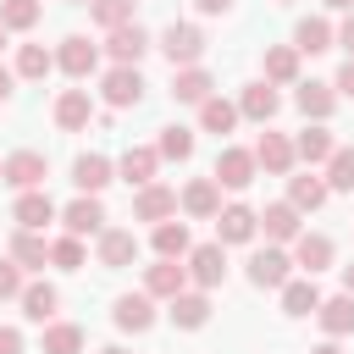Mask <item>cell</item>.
I'll list each match as a JSON object with an SVG mask.
<instances>
[{
  "label": "cell",
  "instance_id": "49",
  "mask_svg": "<svg viewBox=\"0 0 354 354\" xmlns=\"http://www.w3.org/2000/svg\"><path fill=\"white\" fill-rule=\"evenodd\" d=\"M6 100H11V72L0 66V105H6Z\"/></svg>",
  "mask_w": 354,
  "mask_h": 354
},
{
  "label": "cell",
  "instance_id": "40",
  "mask_svg": "<svg viewBox=\"0 0 354 354\" xmlns=\"http://www.w3.org/2000/svg\"><path fill=\"white\" fill-rule=\"evenodd\" d=\"M50 66H55V55H50L44 44H22V50H17V72H22V77H44Z\"/></svg>",
  "mask_w": 354,
  "mask_h": 354
},
{
  "label": "cell",
  "instance_id": "21",
  "mask_svg": "<svg viewBox=\"0 0 354 354\" xmlns=\"http://www.w3.org/2000/svg\"><path fill=\"white\" fill-rule=\"evenodd\" d=\"M282 310H288V315H315V310H321V288H315V277L282 282Z\"/></svg>",
  "mask_w": 354,
  "mask_h": 354
},
{
  "label": "cell",
  "instance_id": "27",
  "mask_svg": "<svg viewBox=\"0 0 354 354\" xmlns=\"http://www.w3.org/2000/svg\"><path fill=\"white\" fill-rule=\"evenodd\" d=\"M199 127H205V133H232V127H238V105L221 100V94H210V100L199 105Z\"/></svg>",
  "mask_w": 354,
  "mask_h": 354
},
{
  "label": "cell",
  "instance_id": "10",
  "mask_svg": "<svg viewBox=\"0 0 354 354\" xmlns=\"http://www.w3.org/2000/svg\"><path fill=\"white\" fill-rule=\"evenodd\" d=\"M254 227H260V216H254L249 205H227V210H216V232H221V243H249Z\"/></svg>",
  "mask_w": 354,
  "mask_h": 354
},
{
  "label": "cell",
  "instance_id": "29",
  "mask_svg": "<svg viewBox=\"0 0 354 354\" xmlns=\"http://www.w3.org/2000/svg\"><path fill=\"white\" fill-rule=\"evenodd\" d=\"M72 183H77L83 194H100V188L111 183V160H105V155H77V166H72Z\"/></svg>",
  "mask_w": 354,
  "mask_h": 354
},
{
  "label": "cell",
  "instance_id": "8",
  "mask_svg": "<svg viewBox=\"0 0 354 354\" xmlns=\"http://www.w3.org/2000/svg\"><path fill=\"white\" fill-rule=\"evenodd\" d=\"M254 183V155L249 149H221L216 155V188H249Z\"/></svg>",
  "mask_w": 354,
  "mask_h": 354
},
{
  "label": "cell",
  "instance_id": "28",
  "mask_svg": "<svg viewBox=\"0 0 354 354\" xmlns=\"http://www.w3.org/2000/svg\"><path fill=\"white\" fill-rule=\"evenodd\" d=\"M332 149H337V144H332V133H326V127H304V133L293 138V155H299V160H310V166L332 160Z\"/></svg>",
  "mask_w": 354,
  "mask_h": 354
},
{
  "label": "cell",
  "instance_id": "50",
  "mask_svg": "<svg viewBox=\"0 0 354 354\" xmlns=\"http://www.w3.org/2000/svg\"><path fill=\"white\" fill-rule=\"evenodd\" d=\"M343 293L354 299V266H343Z\"/></svg>",
  "mask_w": 354,
  "mask_h": 354
},
{
  "label": "cell",
  "instance_id": "37",
  "mask_svg": "<svg viewBox=\"0 0 354 354\" xmlns=\"http://www.w3.org/2000/svg\"><path fill=\"white\" fill-rule=\"evenodd\" d=\"M266 77H271V83H293V77H299V50H293V44L266 50Z\"/></svg>",
  "mask_w": 354,
  "mask_h": 354
},
{
  "label": "cell",
  "instance_id": "16",
  "mask_svg": "<svg viewBox=\"0 0 354 354\" xmlns=\"http://www.w3.org/2000/svg\"><path fill=\"white\" fill-rule=\"evenodd\" d=\"M210 88H216V83H210V72H205V66H183V72L171 77V100H183V105H205V100H210Z\"/></svg>",
  "mask_w": 354,
  "mask_h": 354
},
{
  "label": "cell",
  "instance_id": "18",
  "mask_svg": "<svg viewBox=\"0 0 354 354\" xmlns=\"http://www.w3.org/2000/svg\"><path fill=\"white\" fill-rule=\"evenodd\" d=\"M249 155H254V166H266V171H288V166H293V144H288L282 133H260V144H254Z\"/></svg>",
  "mask_w": 354,
  "mask_h": 354
},
{
  "label": "cell",
  "instance_id": "41",
  "mask_svg": "<svg viewBox=\"0 0 354 354\" xmlns=\"http://www.w3.org/2000/svg\"><path fill=\"white\" fill-rule=\"evenodd\" d=\"M155 155L188 160V155H194V133H188V127H160V149H155Z\"/></svg>",
  "mask_w": 354,
  "mask_h": 354
},
{
  "label": "cell",
  "instance_id": "43",
  "mask_svg": "<svg viewBox=\"0 0 354 354\" xmlns=\"http://www.w3.org/2000/svg\"><path fill=\"white\" fill-rule=\"evenodd\" d=\"M50 266H61V271H77V266H83V243H77L72 232H66V238H55V243H50Z\"/></svg>",
  "mask_w": 354,
  "mask_h": 354
},
{
  "label": "cell",
  "instance_id": "17",
  "mask_svg": "<svg viewBox=\"0 0 354 354\" xmlns=\"http://www.w3.org/2000/svg\"><path fill=\"white\" fill-rule=\"evenodd\" d=\"M277 105H282V100H277V88H271V83H249V88H243V100H238V116H249V122H271V116H277Z\"/></svg>",
  "mask_w": 354,
  "mask_h": 354
},
{
  "label": "cell",
  "instance_id": "38",
  "mask_svg": "<svg viewBox=\"0 0 354 354\" xmlns=\"http://www.w3.org/2000/svg\"><path fill=\"white\" fill-rule=\"evenodd\" d=\"M11 260H17V266H44V260H50V243H44L39 232L22 227V232L11 238Z\"/></svg>",
  "mask_w": 354,
  "mask_h": 354
},
{
  "label": "cell",
  "instance_id": "48",
  "mask_svg": "<svg viewBox=\"0 0 354 354\" xmlns=\"http://www.w3.org/2000/svg\"><path fill=\"white\" fill-rule=\"evenodd\" d=\"M337 39H343V44H348V55H354V11L343 17V28H337Z\"/></svg>",
  "mask_w": 354,
  "mask_h": 354
},
{
  "label": "cell",
  "instance_id": "54",
  "mask_svg": "<svg viewBox=\"0 0 354 354\" xmlns=\"http://www.w3.org/2000/svg\"><path fill=\"white\" fill-rule=\"evenodd\" d=\"M0 50H6V28H0Z\"/></svg>",
  "mask_w": 354,
  "mask_h": 354
},
{
  "label": "cell",
  "instance_id": "12",
  "mask_svg": "<svg viewBox=\"0 0 354 354\" xmlns=\"http://www.w3.org/2000/svg\"><path fill=\"white\" fill-rule=\"evenodd\" d=\"M288 271H293V260H288L282 249H260V254L249 260V282H254V288H282Z\"/></svg>",
  "mask_w": 354,
  "mask_h": 354
},
{
  "label": "cell",
  "instance_id": "25",
  "mask_svg": "<svg viewBox=\"0 0 354 354\" xmlns=\"http://www.w3.org/2000/svg\"><path fill=\"white\" fill-rule=\"evenodd\" d=\"M288 205H293V210H321V205H326V183H321L315 171L288 177Z\"/></svg>",
  "mask_w": 354,
  "mask_h": 354
},
{
  "label": "cell",
  "instance_id": "45",
  "mask_svg": "<svg viewBox=\"0 0 354 354\" xmlns=\"http://www.w3.org/2000/svg\"><path fill=\"white\" fill-rule=\"evenodd\" d=\"M0 354H22V332L17 326H0Z\"/></svg>",
  "mask_w": 354,
  "mask_h": 354
},
{
  "label": "cell",
  "instance_id": "34",
  "mask_svg": "<svg viewBox=\"0 0 354 354\" xmlns=\"http://www.w3.org/2000/svg\"><path fill=\"white\" fill-rule=\"evenodd\" d=\"M155 254L160 260H183L188 254V227L183 221H160L155 227Z\"/></svg>",
  "mask_w": 354,
  "mask_h": 354
},
{
  "label": "cell",
  "instance_id": "53",
  "mask_svg": "<svg viewBox=\"0 0 354 354\" xmlns=\"http://www.w3.org/2000/svg\"><path fill=\"white\" fill-rule=\"evenodd\" d=\"M100 354H127V348H116V343H111V348H100Z\"/></svg>",
  "mask_w": 354,
  "mask_h": 354
},
{
  "label": "cell",
  "instance_id": "26",
  "mask_svg": "<svg viewBox=\"0 0 354 354\" xmlns=\"http://www.w3.org/2000/svg\"><path fill=\"white\" fill-rule=\"evenodd\" d=\"M315 315H321V326H326L332 337H348V332H354V299H348V293L321 299V310H315Z\"/></svg>",
  "mask_w": 354,
  "mask_h": 354
},
{
  "label": "cell",
  "instance_id": "1",
  "mask_svg": "<svg viewBox=\"0 0 354 354\" xmlns=\"http://www.w3.org/2000/svg\"><path fill=\"white\" fill-rule=\"evenodd\" d=\"M160 50H166V61L183 72V66H194V61L205 55V33H199L194 22H171V28L160 33Z\"/></svg>",
  "mask_w": 354,
  "mask_h": 354
},
{
  "label": "cell",
  "instance_id": "11",
  "mask_svg": "<svg viewBox=\"0 0 354 354\" xmlns=\"http://www.w3.org/2000/svg\"><path fill=\"white\" fill-rule=\"evenodd\" d=\"M293 266H304L310 277L326 271V266H332V238H326V232H299V238H293Z\"/></svg>",
  "mask_w": 354,
  "mask_h": 354
},
{
  "label": "cell",
  "instance_id": "20",
  "mask_svg": "<svg viewBox=\"0 0 354 354\" xmlns=\"http://www.w3.org/2000/svg\"><path fill=\"white\" fill-rule=\"evenodd\" d=\"M11 216H17V227L39 232L44 221H55V205H50V194H44V188H33V194H22V199H17V210H11Z\"/></svg>",
  "mask_w": 354,
  "mask_h": 354
},
{
  "label": "cell",
  "instance_id": "46",
  "mask_svg": "<svg viewBox=\"0 0 354 354\" xmlns=\"http://www.w3.org/2000/svg\"><path fill=\"white\" fill-rule=\"evenodd\" d=\"M337 88H343V94H354V55L343 61V72H337Z\"/></svg>",
  "mask_w": 354,
  "mask_h": 354
},
{
  "label": "cell",
  "instance_id": "52",
  "mask_svg": "<svg viewBox=\"0 0 354 354\" xmlns=\"http://www.w3.org/2000/svg\"><path fill=\"white\" fill-rule=\"evenodd\" d=\"M326 6H332V11H354V0H326Z\"/></svg>",
  "mask_w": 354,
  "mask_h": 354
},
{
  "label": "cell",
  "instance_id": "35",
  "mask_svg": "<svg viewBox=\"0 0 354 354\" xmlns=\"http://www.w3.org/2000/svg\"><path fill=\"white\" fill-rule=\"evenodd\" d=\"M77 348H83V326H72V321L44 326V354H77Z\"/></svg>",
  "mask_w": 354,
  "mask_h": 354
},
{
  "label": "cell",
  "instance_id": "4",
  "mask_svg": "<svg viewBox=\"0 0 354 354\" xmlns=\"http://www.w3.org/2000/svg\"><path fill=\"white\" fill-rule=\"evenodd\" d=\"M61 221H66V232H72V238H83V232H105V205H100V194L72 199V205L61 210Z\"/></svg>",
  "mask_w": 354,
  "mask_h": 354
},
{
  "label": "cell",
  "instance_id": "36",
  "mask_svg": "<svg viewBox=\"0 0 354 354\" xmlns=\"http://www.w3.org/2000/svg\"><path fill=\"white\" fill-rule=\"evenodd\" d=\"M39 22V0H0V28L6 33H28Z\"/></svg>",
  "mask_w": 354,
  "mask_h": 354
},
{
  "label": "cell",
  "instance_id": "47",
  "mask_svg": "<svg viewBox=\"0 0 354 354\" xmlns=\"http://www.w3.org/2000/svg\"><path fill=\"white\" fill-rule=\"evenodd\" d=\"M205 17H221V11H232V0H194Z\"/></svg>",
  "mask_w": 354,
  "mask_h": 354
},
{
  "label": "cell",
  "instance_id": "19",
  "mask_svg": "<svg viewBox=\"0 0 354 354\" xmlns=\"http://www.w3.org/2000/svg\"><path fill=\"white\" fill-rule=\"evenodd\" d=\"M183 210H188V216H216V210H221V188H216V177H194V183L183 188Z\"/></svg>",
  "mask_w": 354,
  "mask_h": 354
},
{
  "label": "cell",
  "instance_id": "23",
  "mask_svg": "<svg viewBox=\"0 0 354 354\" xmlns=\"http://www.w3.org/2000/svg\"><path fill=\"white\" fill-rule=\"evenodd\" d=\"M293 50H304V55L332 50V22H326V17H304V22L293 28Z\"/></svg>",
  "mask_w": 354,
  "mask_h": 354
},
{
  "label": "cell",
  "instance_id": "2",
  "mask_svg": "<svg viewBox=\"0 0 354 354\" xmlns=\"http://www.w3.org/2000/svg\"><path fill=\"white\" fill-rule=\"evenodd\" d=\"M44 171H50V166H44V155H39V149H17V155H6V160H0V177H6L11 188H22V194H33V188L44 183Z\"/></svg>",
  "mask_w": 354,
  "mask_h": 354
},
{
  "label": "cell",
  "instance_id": "51",
  "mask_svg": "<svg viewBox=\"0 0 354 354\" xmlns=\"http://www.w3.org/2000/svg\"><path fill=\"white\" fill-rule=\"evenodd\" d=\"M310 354H343V348H337V343H321V348H310Z\"/></svg>",
  "mask_w": 354,
  "mask_h": 354
},
{
  "label": "cell",
  "instance_id": "42",
  "mask_svg": "<svg viewBox=\"0 0 354 354\" xmlns=\"http://www.w3.org/2000/svg\"><path fill=\"white\" fill-rule=\"evenodd\" d=\"M321 183H326V188H354V149H332Z\"/></svg>",
  "mask_w": 354,
  "mask_h": 354
},
{
  "label": "cell",
  "instance_id": "24",
  "mask_svg": "<svg viewBox=\"0 0 354 354\" xmlns=\"http://www.w3.org/2000/svg\"><path fill=\"white\" fill-rule=\"evenodd\" d=\"M293 105H299L304 116H315V122H326V116H332V105H337V94H332L326 83H315V77H310V83H299V94H293Z\"/></svg>",
  "mask_w": 354,
  "mask_h": 354
},
{
  "label": "cell",
  "instance_id": "3",
  "mask_svg": "<svg viewBox=\"0 0 354 354\" xmlns=\"http://www.w3.org/2000/svg\"><path fill=\"white\" fill-rule=\"evenodd\" d=\"M133 216L160 227V221H171V216H177V194H171V188H160V183H144V188H138V199H133Z\"/></svg>",
  "mask_w": 354,
  "mask_h": 354
},
{
  "label": "cell",
  "instance_id": "44",
  "mask_svg": "<svg viewBox=\"0 0 354 354\" xmlns=\"http://www.w3.org/2000/svg\"><path fill=\"white\" fill-rule=\"evenodd\" d=\"M22 266H0V299H22Z\"/></svg>",
  "mask_w": 354,
  "mask_h": 354
},
{
  "label": "cell",
  "instance_id": "55",
  "mask_svg": "<svg viewBox=\"0 0 354 354\" xmlns=\"http://www.w3.org/2000/svg\"><path fill=\"white\" fill-rule=\"evenodd\" d=\"M83 6H88V0H83Z\"/></svg>",
  "mask_w": 354,
  "mask_h": 354
},
{
  "label": "cell",
  "instance_id": "15",
  "mask_svg": "<svg viewBox=\"0 0 354 354\" xmlns=\"http://www.w3.org/2000/svg\"><path fill=\"white\" fill-rule=\"evenodd\" d=\"M133 254H138V238L133 232H122V227H105L100 232V266L122 271V266H133Z\"/></svg>",
  "mask_w": 354,
  "mask_h": 354
},
{
  "label": "cell",
  "instance_id": "22",
  "mask_svg": "<svg viewBox=\"0 0 354 354\" xmlns=\"http://www.w3.org/2000/svg\"><path fill=\"white\" fill-rule=\"evenodd\" d=\"M205 321H210V299H205V293H188V288H183V293L171 299V326L194 332V326H205Z\"/></svg>",
  "mask_w": 354,
  "mask_h": 354
},
{
  "label": "cell",
  "instance_id": "9",
  "mask_svg": "<svg viewBox=\"0 0 354 354\" xmlns=\"http://www.w3.org/2000/svg\"><path fill=\"white\" fill-rule=\"evenodd\" d=\"M105 50L116 55V66H138V55L149 50V33H144L138 22H127V28H111V39H105Z\"/></svg>",
  "mask_w": 354,
  "mask_h": 354
},
{
  "label": "cell",
  "instance_id": "6",
  "mask_svg": "<svg viewBox=\"0 0 354 354\" xmlns=\"http://www.w3.org/2000/svg\"><path fill=\"white\" fill-rule=\"evenodd\" d=\"M55 66H61L66 77H88V72L100 66V50H94L88 39H77V33H72V39H61V50H55Z\"/></svg>",
  "mask_w": 354,
  "mask_h": 354
},
{
  "label": "cell",
  "instance_id": "33",
  "mask_svg": "<svg viewBox=\"0 0 354 354\" xmlns=\"http://www.w3.org/2000/svg\"><path fill=\"white\" fill-rule=\"evenodd\" d=\"M155 166H160V155H155V149H144V144H133V149L122 155V177H127V183H138V188L155 177Z\"/></svg>",
  "mask_w": 354,
  "mask_h": 354
},
{
  "label": "cell",
  "instance_id": "32",
  "mask_svg": "<svg viewBox=\"0 0 354 354\" xmlns=\"http://www.w3.org/2000/svg\"><path fill=\"white\" fill-rule=\"evenodd\" d=\"M55 122L72 133V127H88V94L83 88H66L61 100H55Z\"/></svg>",
  "mask_w": 354,
  "mask_h": 354
},
{
  "label": "cell",
  "instance_id": "13",
  "mask_svg": "<svg viewBox=\"0 0 354 354\" xmlns=\"http://www.w3.org/2000/svg\"><path fill=\"white\" fill-rule=\"evenodd\" d=\"M183 282H188V271H183L177 260H155V266L144 271V293H149V299H177Z\"/></svg>",
  "mask_w": 354,
  "mask_h": 354
},
{
  "label": "cell",
  "instance_id": "39",
  "mask_svg": "<svg viewBox=\"0 0 354 354\" xmlns=\"http://www.w3.org/2000/svg\"><path fill=\"white\" fill-rule=\"evenodd\" d=\"M88 11H94L100 28H127L133 22V0H88Z\"/></svg>",
  "mask_w": 354,
  "mask_h": 354
},
{
  "label": "cell",
  "instance_id": "7",
  "mask_svg": "<svg viewBox=\"0 0 354 354\" xmlns=\"http://www.w3.org/2000/svg\"><path fill=\"white\" fill-rule=\"evenodd\" d=\"M144 100V77H138V66H111L105 72V105H138Z\"/></svg>",
  "mask_w": 354,
  "mask_h": 354
},
{
  "label": "cell",
  "instance_id": "31",
  "mask_svg": "<svg viewBox=\"0 0 354 354\" xmlns=\"http://www.w3.org/2000/svg\"><path fill=\"white\" fill-rule=\"evenodd\" d=\"M55 304H61V293H55L50 282H28V288H22V315H28V321H50Z\"/></svg>",
  "mask_w": 354,
  "mask_h": 354
},
{
  "label": "cell",
  "instance_id": "30",
  "mask_svg": "<svg viewBox=\"0 0 354 354\" xmlns=\"http://www.w3.org/2000/svg\"><path fill=\"white\" fill-rule=\"evenodd\" d=\"M260 227H266V238H277V243H293V238H299V210H293V205H266Z\"/></svg>",
  "mask_w": 354,
  "mask_h": 354
},
{
  "label": "cell",
  "instance_id": "14",
  "mask_svg": "<svg viewBox=\"0 0 354 354\" xmlns=\"http://www.w3.org/2000/svg\"><path fill=\"white\" fill-rule=\"evenodd\" d=\"M111 315H116L122 332H149V326H155V304H149V293H122Z\"/></svg>",
  "mask_w": 354,
  "mask_h": 354
},
{
  "label": "cell",
  "instance_id": "5",
  "mask_svg": "<svg viewBox=\"0 0 354 354\" xmlns=\"http://www.w3.org/2000/svg\"><path fill=\"white\" fill-rule=\"evenodd\" d=\"M199 288H216L221 277H227V254H221V243H199V249H188V266H183Z\"/></svg>",
  "mask_w": 354,
  "mask_h": 354
}]
</instances>
